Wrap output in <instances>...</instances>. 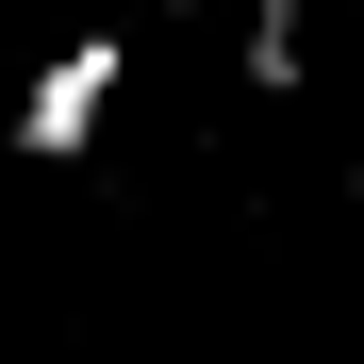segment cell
<instances>
[{
    "instance_id": "obj_1",
    "label": "cell",
    "mask_w": 364,
    "mask_h": 364,
    "mask_svg": "<svg viewBox=\"0 0 364 364\" xmlns=\"http://www.w3.org/2000/svg\"><path fill=\"white\" fill-rule=\"evenodd\" d=\"M116 67H133L116 33H67V50H50L33 100H17V166H83V149H100V116H116Z\"/></svg>"
},
{
    "instance_id": "obj_2",
    "label": "cell",
    "mask_w": 364,
    "mask_h": 364,
    "mask_svg": "<svg viewBox=\"0 0 364 364\" xmlns=\"http://www.w3.org/2000/svg\"><path fill=\"white\" fill-rule=\"evenodd\" d=\"M331 0H249V83H298V50H315Z\"/></svg>"
},
{
    "instance_id": "obj_3",
    "label": "cell",
    "mask_w": 364,
    "mask_h": 364,
    "mask_svg": "<svg viewBox=\"0 0 364 364\" xmlns=\"http://www.w3.org/2000/svg\"><path fill=\"white\" fill-rule=\"evenodd\" d=\"M166 17H199V0H166Z\"/></svg>"
}]
</instances>
